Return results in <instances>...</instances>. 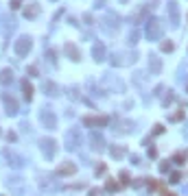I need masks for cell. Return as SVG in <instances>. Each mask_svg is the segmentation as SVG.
<instances>
[{
	"label": "cell",
	"mask_w": 188,
	"mask_h": 196,
	"mask_svg": "<svg viewBox=\"0 0 188 196\" xmlns=\"http://www.w3.org/2000/svg\"><path fill=\"white\" fill-rule=\"evenodd\" d=\"M164 131V129H162V124H158L155 129H153V133H155V135H160V133H162Z\"/></svg>",
	"instance_id": "26"
},
{
	"label": "cell",
	"mask_w": 188,
	"mask_h": 196,
	"mask_svg": "<svg viewBox=\"0 0 188 196\" xmlns=\"http://www.w3.org/2000/svg\"><path fill=\"white\" fill-rule=\"evenodd\" d=\"M92 52H94V59H96V61H103V57H105V46H103V44H98V46H94Z\"/></svg>",
	"instance_id": "16"
},
{
	"label": "cell",
	"mask_w": 188,
	"mask_h": 196,
	"mask_svg": "<svg viewBox=\"0 0 188 196\" xmlns=\"http://www.w3.org/2000/svg\"><path fill=\"white\" fill-rule=\"evenodd\" d=\"M22 89H24V98L31 100L33 98V85H31L29 81H22Z\"/></svg>",
	"instance_id": "17"
},
{
	"label": "cell",
	"mask_w": 188,
	"mask_h": 196,
	"mask_svg": "<svg viewBox=\"0 0 188 196\" xmlns=\"http://www.w3.org/2000/svg\"><path fill=\"white\" fill-rule=\"evenodd\" d=\"M15 29V22L13 20H4V26H2V33L4 35H9V31H13Z\"/></svg>",
	"instance_id": "19"
},
{
	"label": "cell",
	"mask_w": 188,
	"mask_h": 196,
	"mask_svg": "<svg viewBox=\"0 0 188 196\" xmlns=\"http://www.w3.org/2000/svg\"><path fill=\"white\" fill-rule=\"evenodd\" d=\"M168 168H171L168 161H162V164H160V172H168Z\"/></svg>",
	"instance_id": "24"
},
{
	"label": "cell",
	"mask_w": 188,
	"mask_h": 196,
	"mask_svg": "<svg viewBox=\"0 0 188 196\" xmlns=\"http://www.w3.org/2000/svg\"><path fill=\"white\" fill-rule=\"evenodd\" d=\"M64 139H66V148H68V150H77L81 144H83V137H81L79 129H70V131L66 133Z\"/></svg>",
	"instance_id": "1"
},
{
	"label": "cell",
	"mask_w": 188,
	"mask_h": 196,
	"mask_svg": "<svg viewBox=\"0 0 188 196\" xmlns=\"http://www.w3.org/2000/svg\"><path fill=\"white\" fill-rule=\"evenodd\" d=\"M136 39H138V33H131V35H129V42L136 44Z\"/></svg>",
	"instance_id": "27"
},
{
	"label": "cell",
	"mask_w": 188,
	"mask_h": 196,
	"mask_svg": "<svg viewBox=\"0 0 188 196\" xmlns=\"http://www.w3.org/2000/svg\"><path fill=\"white\" fill-rule=\"evenodd\" d=\"M4 155H7V161H9V166H13V168H22V166L26 164V161H24V157L15 155L13 150H7Z\"/></svg>",
	"instance_id": "6"
},
{
	"label": "cell",
	"mask_w": 188,
	"mask_h": 196,
	"mask_svg": "<svg viewBox=\"0 0 188 196\" xmlns=\"http://www.w3.org/2000/svg\"><path fill=\"white\" fill-rule=\"evenodd\" d=\"M120 181H125V183H127V181H129V172H125V170H123V172H120Z\"/></svg>",
	"instance_id": "25"
},
{
	"label": "cell",
	"mask_w": 188,
	"mask_h": 196,
	"mask_svg": "<svg viewBox=\"0 0 188 196\" xmlns=\"http://www.w3.org/2000/svg\"><path fill=\"white\" fill-rule=\"evenodd\" d=\"M2 100H4V107H7V113L9 116L18 113V100H15V98H11L9 94H2Z\"/></svg>",
	"instance_id": "5"
},
{
	"label": "cell",
	"mask_w": 188,
	"mask_h": 196,
	"mask_svg": "<svg viewBox=\"0 0 188 196\" xmlns=\"http://www.w3.org/2000/svg\"><path fill=\"white\" fill-rule=\"evenodd\" d=\"M42 122L46 124L48 131H55V129H57V118H55V113L51 109H44L42 111Z\"/></svg>",
	"instance_id": "4"
},
{
	"label": "cell",
	"mask_w": 188,
	"mask_h": 196,
	"mask_svg": "<svg viewBox=\"0 0 188 196\" xmlns=\"http://www.w3.org/2000/svg\"><path fill=\"white\" fill-rule=\"evenodd\" d=\"M181 181V174L179 172H173V174H171V183H179Z\"/></svg>",
	"instance_id": "22"
},
{
	"label": "cell",
	"mask_w": 188,
	"mask_h": 196,
	"mask_svg": "<svg viewBox=\"0 0 188 196\" xmlns=\"http://www.w3.org/2000/svg\"><path fill=\"white\" fill-rule=\"evenodd\" d=\"M64 52L68 55L72 61H79V59H81V55H79V50H77V46H74V44H70V42L64 44Z\"/></svg>",
	"instance_id": "11"
},
{
	"label": "cell",
	"mask_w": 188,
	"mask_h": 196,
	"mask_svg": "<svg viewBox=\"0 0 188 196\" xmlns=\"http://www.w3.org/2000/svg\"><path fill=\"white\" fill-rule=\"evenodd\" d=\"M107 118H83V124L85 126H105L107 124Z\"/></svg>",
	"instance_id": "12"
},
{
	"label": "cell",
	"mask_w": 188,
	"mask_h": 196,
	"mask_svg": "<svg viewBox=\"0 0 188 196\" xmlns=\"http://www.w3.org/2000/svg\"><path fill=\"white\" fill-rule=\"evenodd\" d=\"M13 50H15V55H20V57L29 55V50H31V39H29V37H20L18 42L13 44Z\"/></svg>",
	"instance_id": "3"
},
{
	"label": "cell",
	"mask_w": 188,
	"mask_h": 196,
	"mask_svg": "<svg viewBox=\"0 0 188 196\" xmlns=\"http://www.w3.org/2000/svg\"><path fill=\"white\" fill-rule=\"evenodd\" d=\"M123 155H125V150L120 148V146H118V148H116V146L112 148V157H116V159H120V157H123Z\"/></svg>",
	"instance_id": "21"
},
{
	"label": "cell",
	"mask_w": 188,
	"mask_h": 196,
	"mask_svg": "<svg viewBox=\"0 0 188 196\" xmlns=\"http://www.w3.org/2000/svg\"><path fill=\"white\" fill-rule=\"evenodd\" d=\"M37 13H40V7H37V4H31V7L24 9V15H26V18H37Z\"/></svg>",
	"instance_id": "18"
},
{
	"label": "cell",
	"mask_w": 188,
	"mask_h": 196,
	"mask_svg": "<svg viewBox=\"0 0 188 196\" xmlns=\"http://www.w3.org/2000/svg\"><path fill=\"white\" fill-rule=\"evenodd\" d=\"M55 139H42V150H44V155H46V159H53L55 157Z\"/></svg>",
	"instance_id": "7"
},
{
	"label": "cell",
	"mask_w": 188,
	"mask_h": 196,
	"mask_svg": "<svg viewBox=\"0 0 188 196\" xmlns=\"http://www.w3.org/2000/svg\"><path fill=\"white\" fill-rule=\"evenodd\" d=\"M7 185H9V190H13L15 194H22V192H24V181H22L20 177L9 179V181H7Z\"/></svg>",
	"instance_id": "8"
},
{
	"label": "cell",
	"mask_w": 188,
	"mask_h": 196,
	"mask_svg": "<svg viewBox=\"0 0 188 196\" xmlns=\"http://www.w3.org/2000/svg\"><path fill=\"white\" fill-rule=\"evenodd\" d=\"M149 70H151L153 74H158V72L162 70V63H160L158 57H151V59H149Z\"/></svg>",
	"instance_id": "14"
},
{
	"label": "cell",
	"mask_w": 188,
	"mask_h": 196,
	"mask_svg": "<svg viewBox=\"0 0 188 196\" xmlns=\"http://www.w3.org/2000/svg\"><path fill=\"white\" fill-rule=\"evenodd\" d=\"M149 157H158V150L155 148H149Z\"/></svg>",
	"instance_id": "28"
},
{
	"label": "cell",
	"mask_w": 188,
	"mask_h": 196,
	"mask_svg": "<svg viewBox=\"0 0 188 196\" xmlns=\"http://www.w3.org/2000/svg\"><path fill=\"white\" fill-rule=\"evenodd\" d=\"M74 172H77V166L72 164H64L57 168V174H74Z\"/></svg>",
	"instance_id": "13"
},
{
	"label": "cell",
	"mask_w": 188,
	"mask_h": 196,
	"mask_svg": "<svg viewBox=\"0 0 188 196\" xmlns=\"http://www.w3.org/2000/svg\"><path fill=\"white\" fill-rule=\"evenodd\" d=\"M168 15H171V24L177 26L179 24V9H177V2H173V0L168 2Z\"/></svg>",
	"instance_id": "9"
},
{
	"label": "cell",
	"mask_w": 188,
	"mask_h": 196,
	"mask_svg": "<svg viewBox=\"0 0 188 196\" xmlns=\"http://www.w3.org/2000/svg\"><path fill=\"white\" fill-rule=\"evenodd\" d=\"M162 33H164L162 22H160V20H149V24H147V37L151 39V42L160 39V37H162Z\"/></svg>",
	"instance_id": "2"
},
{
	"label": "cell",
	"mask_w": 188,
	"mask_h": 196,
	"mask_svg": "<svg viewBox=\"0 0 188 196\" xmlns=\"http://www.w3.org/2000/svg\"><path fill=\"white\" fill-rule=\"evenodd\" d=\"M164 196H175V194H164Z\"/></svg>",
	"instance_id": "29"
},
{
	"label": "cell",
	"mask_w": 188,
	"mask_h": 196,
	"mask_svg": "<svg viewBox=\"0 0 188 196\" xmlns=\"http://www.w3.org/2000/svg\"><path fill=\"white\" fill-rule=\"evenodd\" d=\"M90 142H92V148H94V150H103V148H105V139H103L101 133H96V131L90 135Z\"/></svg>",
	"instance_id": "10"
},
{
	"label": "cell",
	"mask_w": 188,
	"mask_h": 196,
	"mask_svg": "<svg viewBox=\"0 0 188 196\" xmlns=\"http://www.w3.org/2000/svg\"><path fill=\"white\" fill-rule=\"evenodd\" d=\"M9 81H13V72L11 70H2L0 72V85H7Z\"/></svg>",
	"instance_id": "15"
},
{
	"label": "cell",
	"mask_w": 188,
	"mask_h": 196,
	"mask_svg": "<svg viewBox=\"0 0 188 196\" xmlns=\"http://www.w3.org/2000/svg\"><path fill=\"white\" fill-rule=\"evenodd\" d=\"M105 187H107V192H116V190H118V183H116L114 179H109V181H107V185H105Z\"/></svg>",
	"instance_id": "20"
},
{
	"label": "cell",
	"mask_w": 188,
	"mask_h": 196,
	"mask_svg": "<svg viewBox=\"0 0 188 196\" xmlns=\"http://www.w3.org/2000/svg\"><path fill=\"white\" fill-rule=\"evenodd\" d=\"M173 48H175V46H173L171 42H164V44H162V50H164V52H171Z\"/></svg>",
	"instance_id": "23"
}]
</instances>
